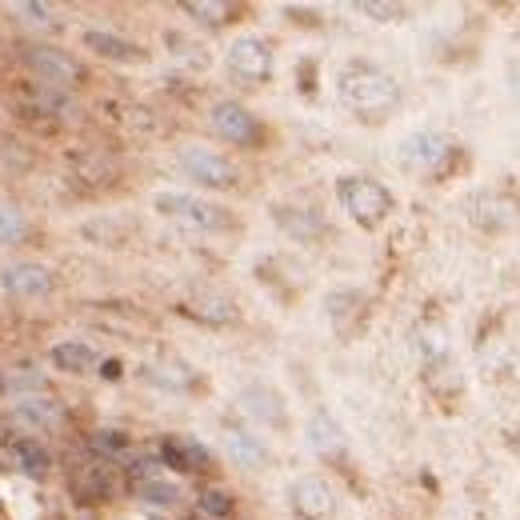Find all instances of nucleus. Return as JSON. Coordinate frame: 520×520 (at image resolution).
Listing matches in <instances>:
<instances>
[{"instance_id": "1", "label": "nucleus", "mask_w": 520, "mask_h": 520, "mask_svg": "<svg viewBox=\"0 0 520 520\" xmlns=\"http://www.w3.org/2000/svg\"><path fill=\"white\" fill-rule=\"evenodd\" d=\"M336 92L344 100V108H352L356 116H388L396 104H400V84L376 68V64H364V60H352L340 68L336 76Z\"/></svg>"}, {"instance_id": "2", "label": "nucleus", "mask_w": 520, "mask_h": 520, "mask_svg": "<svg viewBox=\"0 0 520 520\" xmlns=\"http://www.w3.org/2000/svg\"><path fill=\"white\" fill-rule=\"evenodd\" d=\"M152 208L164 216V220H176L184 228H196V232H228L236 228L232 212L208 196H196V192H176V188H164L152 196Z\"/></svg>"}, {"instance_id": "3", "label": "nucleus", "mask_w": 520, "mask_h": 520, "mask_svg": "<svg viewBox=\"0 0 520 520\" xmlns=\"http://www.w3.org/2000/svg\"><path fill=\"white\" fill-rule=\"evenodd\" d=\"M336 200H340V208L360 224V228H380L388 216H392V192L380 184V180H372V176H364V172H348V176H340L336 180Z\"/></svg>"}, {"instance_id": "4", "label": "nucleus", "mask_w": 520, "mask_h": 520, "mask_svg": "<svg viewBox=\"0 0 520 520\" xmlns=\"http://www.w3.org/2000/svg\"><path fill=\"white\" fill-rule=\"evenodd\" d=\"M20 60H24V68L32 72V80L44 84L48 92H68V88H76L80 76H84L80 60H76L72 52L56 48V44H28V48L20 52Z\"/></svg>"}, {"instance_id": "5", "label": "nucleus", "mask_w": 520, "mask_h": 520, "mask_svg": "<svg viewBox=\"0 0 520 520\" xmlns=\"http://www.w3.org/2000/svg\"><path fill=\"white\" fill-rule=\"evenodd\" d=\"M452 156H456L452 136L432 132V128H420V132L404 136L400 148H396V160H400L408 172H416V176H440Z\"/></svg>"}, {"instance_id": "6", "label": "nucleus", "mask_w": 520, "mask_h": 520, "mask_svg": "<svg viewBox=\"0 0 520 520\" xmlns=\"http://www.w3.org/2000/svg\"><path fill=\"white\" fill-rule=\"evenodd\" d=\"M0 292L12 300H44L56 292V268L44 260H4L0 264Z\"/></svg>"}, {"instance_id": "7", "label": "nucleus", "mask_w": 520, "mask_h": 520, "mask_svg": "<svg viewBox=\"0 0 520 520\" xmlns=\"http://www.w3.org/2000/svg\"><path fill=\"white\" fill-rule=\"evenodd\" d=\"M176 164L184 168L188 180H196V184H204V188H232V184L240 180V168H236L224 152L204 148V144H184V148L176 152Z\"/></svg>"}, {"instance_id": "8", "label": "nucleus", "mask_w": 520, "mask_h": 520, "mask_svg": "<svg viewBox=\"0 0 520 520\" xmlns=\"http://www.w3.org/2000/svg\"><path fill=\"white\" fill-rule=\"evenodd\" d=\"M224 64L228 72L240 80V84H268L272 80V44L264 36H236L224 52Z\"/></svg>"}, {"instance_id": "9", "label": "nucleus", "mask_w": 520, "mask_h": 520, "mask_svg": "<svg viewBox=\"0 0 520 520\" xmlns=\"http://www.w3.org/2000/svg\"><path fill=\"white\" fill-rule=\"evenodd\" d=\"M208 124L220 140L240 144V148H260V120L240 104V100H216L208 112Z\"/></svg>"}, {"instance_id": "10", "label": "nucleus", "mask_w": 520, "mask_h": 520, "mask_svg": "<svg viewBox=\"0 0 520 520\" xmlns=\"http://www.w3.org/2000/svg\"><path fill=\"white\" fill-rule=\"evenodd\" d=\"M288 496H292L296 516H304V520H332L336 516V488L324 476H316V472L296 476Z\"/></svg>"}, {"instance_id": "11", "label": "nucleus", "mask_w": 520, "mask_h": 520, "mask_svg": "<svg viewBox=\"0 0 520 520\" xmlns=\"http://www.w3.org/2000/svg\"><path fill=\"white\" fill-rule=\"evenodd\" d=\"M12 420L32 432H44V428H56L64 420V404L52 396V392H32V396H16L12 400Z\"/></svg>"}, {"instance_id": "12", "label": "nucleus", "mask_w": 520, "mask_h": 520, "mask_svg": "<svg viewBox=\"0 0 520 520\" xmlns=\"http://www.w3.org/2000/svg\"><path fill=\"white\" fill-rule=\"evenodd\" d=\"M4 456H8V464H12L16 472H24V476H32V480H44V476L52 472V452H48V444H44L40 436L16 432V436L8 440V448H4Z\"/></svg>"}, {"instance_id": "13", "label": "nucleus", "mask_w": 520, "mask_h": 520, "mask_svg": "<svg viewBox=\"0 0 520 520\" xmlns=\"http://www.w3.org/2000/svg\"><path fill=\"white\" fill-rule=\"evenodd\" d=\"M48 364H52L56 372H64V376H88V372H96L100 352H96L88 340L68 336V340H56V344L48 348Z\"/></svg>"}, {"instance_id": "14", "label": "nucleus", "mask_w": 520, "mask_h": 520, "mask_svg": "<svg viewBox=\"0 0 520 520\" xmlns=\"http://www.w3.org/2000/svg\"><path fill=\"white\" fill-rule=\"evenodd\" d=\"M160 464L176 472H204L208 468V448L196 436H164L160 440Z\"/></svg>"}, {"instance_id": "15", "label": "nucleus", "mask_w": 520, "mask_h": 520, "mask_svg": "<svg viewBox=\"0 0 520 520\" xmlns=\"http://www.w3.org/2000/svg\"><path fill=\"white\" fill-rule=\"evenodd\" d=\"M108 464L112 460H104V456H92L88 464H80L72 472V492L80 500H108L112 496V468Z\"/></svg>"}, {"instance_id": "16", "label": "nucleus", "mask_w": 520, "mask_h": 520, "mask_svg": "<svg viewBox=\"0 0 520 520\" xmlns=\"http://www.w3.org/2000/svg\"><path fill=\"white\" fill-rule=\"evenodd\" d=\"M80 40H84L88 52H96V56H104V60H124V64L144 60V48H140V44H132V40L116 36V32H104V28H84Z\"/></svg>"}, {"instance_id": "17", "label": "nucleus", "mask_w": 520, "mask_h": 520, "mask_svg": "<svg viewBox=\"0 0 520 520\" xmlns=\"http://www.w3.org/2000/svg\"><path fill=\"white\" fill-rule=\"evenodd\" d=\"M276 224L292 236V240H316L324 236V216L316 208H292V204H276Z\"/></svg>"}, {"instance_id": "18", "label": "nucleus", "mask_w": 520, "mask_h": 520, "mask_svg": "<svg viewBox=\"0 0 520 520\" xmlns=\"http://www.w3.org/2000/svg\"><path fill=\"white\" fill-rule=\"evenodd\" d=\"M240 408H244L248 416H256V420H264V424H284V400H280V392L268 388V384H248V388L240 392Z\"/></svg>"}, {"instance_id": "19", "label": "nucleus", "mask_w": 520, "mask_h": 520, "mask_svg": "<svg viewBox=\"0 0 520 520\" xmlns=\"http://www.w3.org/2000/svg\"><path fill=\"white\" fill-rule=\"evenodd\" d=\"M224 448H228V460L240 464V468H264V460H268L264 440L256 432H248V428H228L224 432Z\"/></svg>"}, {"instance_id": "20", "label": "nucleus", "mask_w": 520, "mask_h": 520, "mask_svg": "<svg viewBox=\"0 0 520 520\" xmlns=\"http://www.w3.org/2000/svg\"><path fill=\"white\" fill-rule=\"evenodd\" d=\"M308 448L312 452H320V456H340L344 452V432H340V424L332 420V412H312L308 416Z\"/></svg>"}, {"instance_id": "21", "label": "nucleus", "mask_w": 520, "mask_h": 520, "mask_svg": "<svg viewBox=\"0 0 520 520\" xmlns=\"http://www.w3.org/2000/svg\"><path fill=\"white\" fill-rule=\"evenodd\" d=\"M32 224H28V212L16 204V200H4L0 196V248H20L28 240Z\"/></svg>"}, {"instance_id": "22", "label": "nucleus", "mask_w": 520, "mask_h": 520, "mask_svg": "<svg viewBox=\"0 0 520 520\" xmlns=\"http://www.w3.org/2000/svg\"><path fill=\"white\" fill-rule=\"evenodd\" d=\"M180 12H188L192 20H200V24H208V28H220V24L232 20L236 4H228V0H184Z\"/></svg>"}, {"instance_id": "23", "label": "nucleus", "mask_w": 520, "mask_h": 520, "mask_svg": "<svg viewBox=\"0 0 520 520\" xmlns=\"http://www.w3.org/2000/svg\"><path fill=\"white\" fill-rule=\"evenodd\" d=\"M136 496H140L144 504H156V508H176V504H180V488H176L172 480H164L160 472L148 476V480H136Z\"/></svg>"}, {"instance_id": "24", "label": "nucleus", "mask_w": 520, "mask_h": 520, "mask_svg": "<svg viewBox=\"0 0 520 520\" xmlns=\"http://www.w3.org/2000/svg\"><path fill=\"white\" fill-rule=\"evenodd\" d=\"M8 12H16L24 24L44 28V32H56V28H60V12H56L52 4H40V0H20V4H12Z\"/></svg>"}, {"instance_id": "25", "label": "nucleus", "mask_w": 520, "mask_h": 520, "mask_svg": "<svg viewBox=\"0 0 520 520\" xmlns=\"http://www.w3.org/2000/svg\"><path fill=\"white\" fill-rule=\"evenodd\" d=\"M352 8L364 12L368 20H380V24H392V20H404V16H408L404 4H388V0H356Z\"/></svg>"}, {"instance_id": "26", "label": "nucleus", "mask_w": 520, "mask_h": 520, "mask_svg": "<svg viewBox=\"0 0 520 520\" xmlns=\"http://www.w3.org/2000/svg\"><path fill=\"white\" fill-rule=\"evenodd\" d=\"M124 444H128V440H124L116 428H100V432L92 436V448H96L100 456L108 452V460H112V456H120V452H124Z\"/></svg>"}, {"instance_id": "27", "label": "nucleus", "mask_w": 520, "mask_h": 520, "mask_svg": "<svg viewBox=\"0 0 520 520\" xmlns=\"http://www.w3.org/2000/svg\"><path fill=\"white\" fill-rule=\"evenodd\" d=\"M200 512H204V516H228V512H232V500H228V492H220V488H208V492L200 496Z\"/></svg>"}, {"instance_id": "28", "label": "nucleus", "mask_w": 520, "mask_h": 520, "mask_svg": "<svg viewBox=\"0 0 520 520\" xmlns=\"http://www.w3.org/2000/svg\"><path fill=\"white\" fill-rule=\"evenodd\" d=\"M0 396H8V368L0 364Z\"/></svg>"}]
</instances>
